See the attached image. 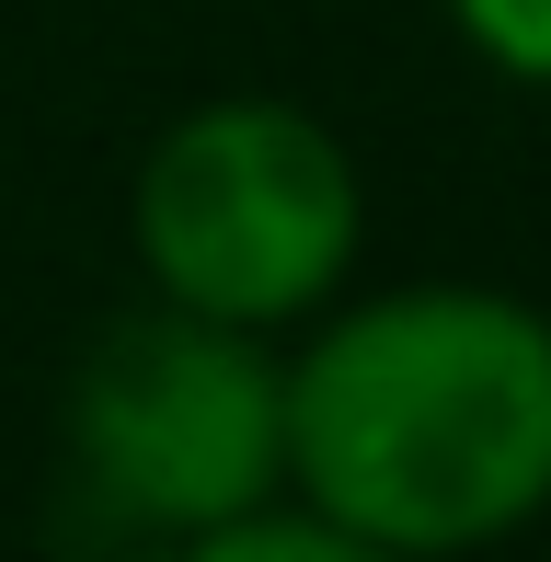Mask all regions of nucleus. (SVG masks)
I'll return each instance as SVG.
<instances>
[{
	"instance_id": "nucleus-1",
	"label": "nucleus",
	"mask_w": 551,
	"mask_h": 562,
	"mask_svg": "<svg viewBox=\"0 0 551 562\" xmlns=\"http://www.w3.org/2000/svg\"><path fill=\"white\" fill-rule=\"evenodd\" d=\"M288 494L357 562H448L551 517V311L483 276L345 288L288 334Z\"/></svg>"
},
{
	"instance_id": "nucleus-2",
	"label": "nucleus",
	"mask_w": 551,
	"mask_h": 562,
	"mask_svg": "<svg viewBox=\"0 0 551 562\" xmlns=\"http://www.w3.org/2000/svg\"><path fill=\"white\" fill-rule=\"evenodd\" d=\"M127 252H138L149 299L288 345L299 322H322L357 288L368 172L311 104H288V92H218V104H184L138 149Z\"/></svg>"
},
{
	"instance_id": "nucleus-3",
	"label": "nucleus",
	"mask_w": 551,
	"mask_h": 562,
	"mask_svg": "<svg viewBox=\"0 0 551 562\" xmlns=\"http://www.w3.org/2000/svg\"><path fill=\"white\" fill-rule=\"evenodd\" d=\"M69 471L115 528L207 551L288 494V345L172 299L104 322L69 368Z\"/></svg>"
},
{
	"instance_id": "nucleus-4",
	"label": "nucleus",
	"mask_w": 551,
	"mask_h": 562,
	"mask_svg": "<svg viewBox=\"0 0 551 562\" xmlns=\"http://www.w3.org/2000/svg\"><path fill=\"white\" fill-rule=\"evenodd\" d=\"M448 35L517 92H551V0H437Z\"/></svg>"
}]
</instances>
